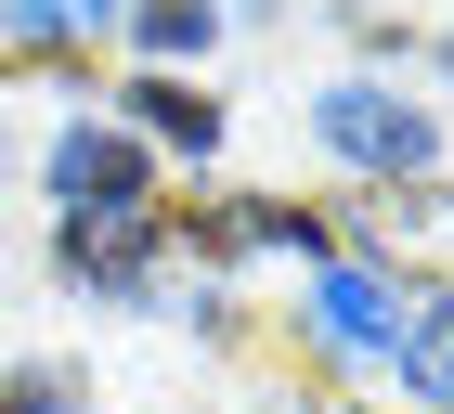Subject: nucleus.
Here are the masks:
<instances>
[{
  "label": "nucleus",
  "mask_w": 454,
  "mask_h": 414,
  "mask_svg": "<svg viewBox=\"0 0 454 414\" xmlns=\"http://www.w3.org/2000/svg\"><path fill=\"white\" fill-rule=\"evenodd\" d=\"M325 142L403 181V169L428 156V117H416V104H389V91H325Z\"/></svg>",
  "instance_id": "f257e3e1"
},
{
  "label": "nucleus",
  "mask_w": 454,
  "mask_h": 414,
  "mask_svg": "<svg viewBox=\"0 0 454 414\" xmlns=\"http://www.w3.org/2000/svg\"><path fill=\"white\" fill-rule=\"evenodd\" d=\"M0 414H66V402H52V388H0Z\"/></svg>",
  "instance_id": "1a4fd4ad"
},
{
  "label": "nucleus",
  "mask_w": 454,
  "mask_h": 414,
  "mask_svg": "<svg viewBox=\"0 0 454 414\" xmlns=\"http://www.w3.org/2000/svg\"><path fill=\"white\" fill-rule=\"evenodd\" d=\"M312 310H325V337H338V349H389V337H403V310H389L377 272H325Z\"/></svg>",
  "instance_id": "20e7f679"
},
{
  "label": "nucleus",
  "mask_w": 454,
  "mask_h": 414,
  "mask_svg": "<svg viewBox=\"0 0 454 414\" xmlns=\"http://www.w3.org/2000/svg\"><path fill=\"white\" fill-rule=\"evenodd\" d=\"M130 104H143V130H169V142H208V130H221L208 104H195V91H169V78H143Z\"/></svg>",
  "instance_id": "0eeeda50"
},
{
  "label": "nucleus",
  "mask_w": 454,
  "mask_h": 414,
  "mask_svg": "<svg viewBox=\"0 0 454 414\" xmlns=\"http://www.w3.org/2000/svg\"><path fill=\"white\" fill-rule=\"evenodd\" d=\"M389 349H403V376H416L428 402L454 414V310H416V324H403V337H389Z\"/></svg>",
  "instance_id": "39448f33"
},
{
  "label": "nucleus",
  "mask_w": 454,
  "mask_h": 414,
  "mask_svg": "<svg viewBox=\"0 0 454 414\" xmlns=\"http://www.w3.org/2000/svg\"><path fill=\"white\" fill-rule=\"evenodd\" d=\"M52 181H66L78 207H143V156L117 130H66V142H52Z\"/></svg>",
  "instance_id": "7ed1b4c3"
},
{
  "label": "nucleus",
  "mask_w": 454,
  "mask_h": 414,
  "mask_svg": "<svg viewBox=\"0 0 454 414\" xmlns=\"http://www.w3.org/2000/svg\"><path fill=\"white\" fill-rule=\"evenodd\" d=\"M377 246L416 259V272H454V181H389L377 195Z\"/></svg>",
  "instance_id": "f03ea898"
},
{
  "label": "nucleus",
  "mask_w": 454,
  "mask_h": 414,
  "mask_svg": "<svg viewBox=\"0 0 454 414\" xmlns=\"http://www.w3.org/2000/svg\"><path fill=\"white\" fill-rule=\"evenodd\" d=\"M143 39H156V52H195V39H208V0H156Z\"/></svg>",
  "instance_id": "6e6552de"
},
{
  "label": "nucleus",
  "mask_w": 454,
  "mask_h": 414,
  "mask_svg": "<svg viewBox=\"0 0 454 414\" xmlns=\"http://www.w3.org/2000/svg\"><path fill=\"white\" fill-rule=\"evenodd\" d=\"M0 13H13L27 39H91V27L117 13V0H0Z\"/></svg>",
  "instance_id": "423d86ee"
}]
</instances>
